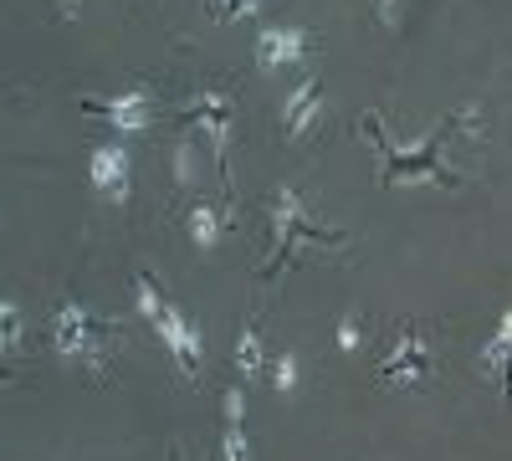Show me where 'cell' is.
<instances>
[{
	"label": "cell",
	"mask_w": 512,
	"mask_h": 461,
	"mask_svg": "<svg viewBox=\"0 0 512 461\" xmlns=\"http://www.w3.org/2000/svg\"><path fill=\"white\" fill-rule=\"evenodd\" d=\"M108 339H118V328H113L108 318H98L93 308L62 303V308L52 313V344H57V354H67V359L98 364L103 349H108Z\"/></svg>",
	"instance_id": "6da1fadb"
},
{
	"label": "cell",
	"mask_w": 512,
	"mask_h": 461,
	"mask_svg": "<svg viewBox=\"0 0 512 461\" xmlns=\"http://www.w3.org/2000/svg\"><path fill=\"white\" fill-rule=\"evenodd\" d=\"M154 333L164 339V349L175 354V364H180V374H200V359H205V339H200V328L185 318V308H175V303H164V313L154 318Z\"/></svg>",
	"instance_id": "7a4b0ae2"
},
{
	"label": "cell",
	"mask_w": 512,
	"mask_h": 461,
	"mask_svg": "<svg viewBox=\"0 0 512 461\" xmlns=\"http://www.w3.org/2000/svg\"><path fill=\"white\" fill-rule=\"evenodd\" d=\"M88 180H93L103 195L123 200L128 185H134V154H128L123 144H98V149L88 154Z\"/></svg>",
	"instance_id": "3957f363"
},
{
	"label": "cell",
	"mask_w": 512,
	"mask_h": 461,
	"mask_svg": "<svg viewBox=\"0 0 512 461\" xmlns=\"http://www.w3.org/2000/svg\"><path fill=\"white\" fill-rule=\"evenodd\" d=\"M379 374L384 380H400V385H415L431 374V344H425V333H400V344L379 359Z\"/></svg>",
	"instance_id": "277c9868"
},
{
	"label": "cell",
	"mask_w": 512,
	"mask_h": 461,
	"mask_svg": "<svg viewBox=\"0 0 512 461\" xmlns=\"http://www.w3.org/2000/svg\"><path fill=\"white\" fill-rule=\"evenodd\" d=\"M313 52V36L303 26H262L256 36V62L262 67H297Z\"/></svg>",
	"instance_id": "5b68a950"
},
{
	"label": "cell",
	"mask_w": 512,
	"mask_h": 461,
	"mask_svg": "<svg viewBox=\"0 0 512 461\" xmlns=\"http://www.w3.org/2000/svg\"><path fill=\"white\" fill-rule=\"evenodd\" d=\"M88 108L103 113L113 129H123V134H144L154 123V93H144V88L118 93V98H88Z\"/></svg>",
	"instance_id": "8992f818"
},
{
	"label": "cell",
	"mask_w": 512,
	"mask_h": 461,
	"mask_svg": "<svg viewBox=\"0 0 512 461\" xmlns=\"http://www.w3.org/2000/svg\"><path fill=\"white\" fill-rule=\"evenodd\" d=\"M185 113L200 123V129L210 134V144H216V154H226V139H231V118H236V108H231V98L221 93V88H205V93H195L190 103H185Z\"/></svg>",
	"instance_id": "52a82bcc"
},
{
	"label": "cell",
	"mask_w": 512,
	"mask_h": 461,
	"mask_svg": "<svg viewBox=\"0 0 512 461\" xmlns=\"http://www.w3.org/2000/svg\"><path fill=\"white\" fill-rule=\"evenodd\" d=\"M318 103H323V82H318V77H303V82L287 93V103H282V129H287V134H303L308 123L318 118Z\"/></svg>",
	"instance_id": "ba28073f"
},
{
	"label": "cell",
	"mask_w": 512,
	"mask_h": 461,
	"mask_svg": "<svg viewBox=\"0 0 512 461\" xmlns=\"http://www.w3.org/2000/svg\"><path fill=\"white\" fill-rule=\"evenodd\" d=\"M267 364V344H262V318H246L241 323V339H236V369L241 374H256V369H262Z\"/></svg>",
	"instance_id": "9c48e42d"
},
{
	"label": "cell",
	"mask_w": 512,
	"mask_h": 461,
	"mask_svg": "<svg viewBox=\"0 0 512 461\" xmlns=\"http://www.w3.org/2000/svg\"><path fill=\"white\" fill-rule=\"evenodd\" d=\"M221 226H226V216H221L210 200H195V205H190V241H195V246H216V241H221Z\"/></svg>",
	"instance_id": "30bf717a"
},
{
	"label": "cell",
	"mask_w": 512,
	"mask_h": 461,
	"mask_svg": "<svg viewBox=\"0 0 512 461\" xmlns=\"http://www.w3.org/2000/svg\"><path fill=\"white\" fill-rule=\"evenodd\" d=\"M507 339H512V318L502 313V318H497V328H492V344H487V354H482V364H487V374H492V385H502V369H507Z\"/></svg>",
	"instance_id": "8fae6325"
},
{
	"label": "cell",
	"mask_w": 512,
	"mask_h": 461,
	"mask_svg": "<svg viewBox=\"0 0 512 461\" xmlns=\"http://www.w3.org/2000/svg\"><path fill=\"white\" fill-rule=\"evenodd\" d=\"M267 374H272V390H277V395H297V380H303V364H297V354H277Z\"/></svg>",
	"instance_id": "7c38bea8"
},
{
	"label": "cell",
	"mask_w": 512,
	"mask_h": 461,
	"mask_svg": "<svg viewBox=\"0 0 512 461\" xmlns=\"http://www.w3.org/2000/svg\"><path fill=\"white\" fill-rule=\"evenodd\" d=\"M134 298H139V313H144L149 323H154V318L164 313V303H169L164 292H159V282H154L149 272H139V277H134Z\"/></svg>",
	"instance_id": "4fadbf2b"
},
{
	"label": "cell",
	"mask_w": 512,
	"mask_h": 461,
	"mask_svg": "<svg viewBox=\"0 0 512 461\" xmlns=\"http://www.w3.org/2000/svg\"><path fill=\"white\" fill-rule=\"evenodd\" d=\"M221 461H251L246 421H226V431H221Z\"/></svg>",
	"instance_id": "5bb4252c"
},
{
	"label": "cell",
	"mask_w": 512,
	"mask_h": 461,
	"mask_svg": "<svg viewBox=\"0 0 512 461\" xmlns=\"http://www.w3.org/2000/svg\"><path fill=\"white\" fill-rule=\"evenodd\" d=\"M21 328H26L21 308H16L11 298H0V349H16V344H21Z\"/></svg>",
	"instance_id": "9a60e30c"
},
{
	"label": "cell",
	"mask_w": 512,
	"mask_h": 461,
	"mask_svg": "<svg viewBox=\"0 0 512 461\" xmlns=\"http://www.w3.org/2000/svg\"><path fill=\"white\" fill-rule=\"evenodd\" d=\"M216 6L226 16H256V11H262V0H216Z\"/></svg>",
	"instance_id": "2e32d148"
},
{
	"label": "cell",
	"mask_w": 512,
	"mask_h": 461,
	"mask_svg": "<svg viewBox=\"0 0 512 461\" xmlns=\"http://www.w3.org/2000/svg\"><path fill=\"white\" fill-rule=\"evenodd\" d=\"M338 349H359V323L354 318L338 323Z\"/></svg>",
	"instance_id": "e0dca14e"
},
{
	"label": "cell",
	"mask_w": 512,
	"mask_h": 461,
	"mask_svg": "<svg viewBox=\"0 0 512 461\" xmlns=\"http://www.w3.org/2000/svg\"><path fill=\"white\" fill-rule=\"evenodd\" d=\"M169 461H180V456H175V451H169Z\"/></svg>",
	"instance_id": "ac0fdd59"
}]
</instances>
